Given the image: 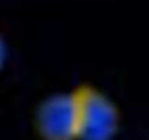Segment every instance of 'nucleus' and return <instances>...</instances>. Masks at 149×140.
Instances as JSON below:
<instances>
[{
	"mask_svg": "<svg viewBox=\"0 0 149 140\" xmlns=\"http://www.w3.org/2000/svg\"><path fill=\"white\" fill-rule=\"evenodd\" d=\"M6 59H7V45H6V41H4L3 35L0 33V71L3 69V67L6 64Z\"/></svg>",
	"mask_w": 149,
	"mask_h": 140,
	"instance_id": "nucleus-3",
	"label": "nucleus"
},
{
	"mask_svg": "<svg viewBox=\"0 0 149 140\" xmlns=\"http://www.w3.org/2000/svg\"><path fill=\"white\" fill-rule=\"evenodd\" d=\"M33 129L39 140H77L75 110L71 91L45 97L35 108Z\"/></svg>",
	"mask_w": 149,
	"mask_h": 140,
	"instance_id": "nucleus-2",
	"label": "nucleus"
},
{
	"mask_svg": "<svg viewBox=\"0 0 149 140\" xmlns=\"http://www.w3.org/2000/svg\"><path fill=\"white\" fill-rule=\"evenodd\" d=\"M77 140H114L122 114L117 104L93 84L84 82L72 91Z\"/></svg>",
	"mask_w": 149,
	"mask_h": 140,
	"instance_id": "nucleus-1",
	"label": "nucleus"
}]
</instances>
